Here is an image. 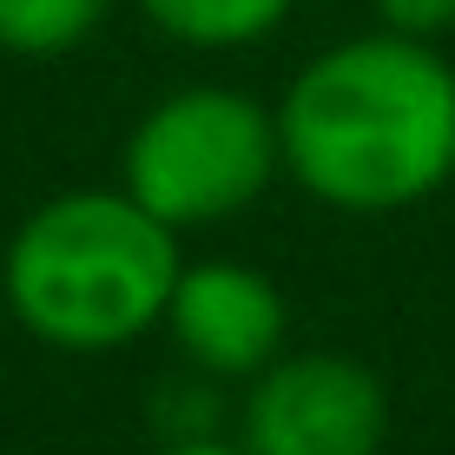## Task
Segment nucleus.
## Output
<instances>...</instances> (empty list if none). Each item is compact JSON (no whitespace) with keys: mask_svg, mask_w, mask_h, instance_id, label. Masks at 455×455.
I'll use <instances>...</instances> for the list:
<instances>
[{"mask_svg":"<svg viewBox=\"0 0 455 455\" xmlns=\"http://www.w3.org/2000/svg\"><path fill=\"white\" fill-rule=\"evenodd\" d=\"M159 455H251L244 443H205V435H185V443H172Z\"/></svg>","mask_w":455,"mask_h":455,"instance_id":"1a4fd4ad","label":"nucleus"},{"mask_svg":"<svg viewBox=\"0 0 455 455\" xmlns=\"http://www.w3.org/2000/svg\"><path fill=\"white\" fill-rule=\"evenodd\" d=\"M370 7L389 34H410V40H443L455 27V0H370Z\"/></svg>","mask_w":455,"mask_h":455,"instance_id":"6e6552de","label":"nucleus"},{"mask_svg":"<svg viewBox=\"0 0 455 455\" xmlns=\"http://www.w3.org/2000/svg\"><path fill=\"white\" fill-rule=\"evenodd\" d=\"M277 172V106H258L238 86H179L125 132L119 192L172 231H198L251 212Z\"/></svg>","mask_w":455,"mask_h":455,"instance_id":"7ed1b4c3","label":"nucleus"},{"mask_svg":"<svg viewBox=\"0 0 455 455\" xmlns=\"http://www.w3.org/2000/svg\"><path fill=\"white\" fill-rule=\"evenodd\" d=\"M389 435V389L343 350H284L251 376L238 443L251 455H376Z\"/></svg>","mask_w":455,"mask_h":455,"instance_id":"20e7f679","label":"nucleus"},{"mask_svg":"<svg viewBox=\"0 0 455 455\" xmlns=\"http://www.w3.org/2000/svg\"><path fill=\"white\" fill-rule=\"evenodd\" d=\"M179 231L119 185H80L20 218L0 251V297L34 343L67 356L125 350L165 323Z\"/></svg>","mask_w":455,"mask_h":455,"instance_id":"f03ea898","label":"nucleus"},{"mask_svg":"<svg viewBox=\"0 0 455 455\" xmlns=\"http://www.w3.org/2000/svg\"><path fill=\"white\" fill-rule=\"evenodd\" d=\"M119 0H0V53L60 60L106 27Z\"/></svg>","mask_w":455,"mask_h":455,"instance_id":"0eeeda50","label":"nucleus"},{"mask_svg":"<svg viewBox=\"0 0 455 455\" xmlns=\"http://www.w3.org/2000/svg\"><path fill=\"white\" fill-rule=\"evenodd\" d=\"M291 7L297 0H139V13L165 40L198 46V53H231V46L271 40L291 20Z\"/></svg>","mask_w":455,"mask_h":455,"instance_id":"423d86ee","label":"nucleus"},{"mask_svg":"<svg viewBox=\"0 0 455 455\" xmlns=\"http://www.w3.org/2000/svg\"><path fill=\"white\" fill-rule=\"evenodd\" d=\"M284 172L317 205L389 218L455 179V67L435 40L356 34L310 60L277 100Z\"/></svg>","mask_w":455,"mask_h":455,"instance_id":"f257e3e1","label":"nucleus"},{"mask_svg":"<svg viewBox=\"0 0 455 455\" xmlns=\"http://www.w3.org/2000/svg\"><path fill=\"white\" fill-rule=\"evenodd\" d=\"M159 331L179 343V356L192 370L251 383L258 370H271L284 356L291 310H284L277 277H264L258 264L205 258V264H179V284H172Z\"/></svg>","mask_w":455,"mask_h":455,"instance_id":"39448f33","label":"nucleus"}]
</instances>
